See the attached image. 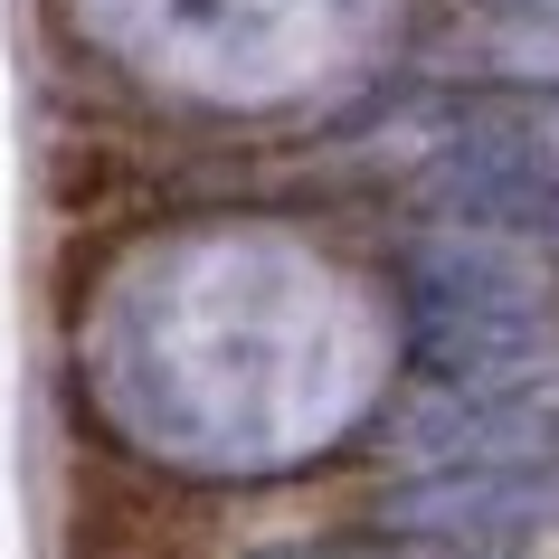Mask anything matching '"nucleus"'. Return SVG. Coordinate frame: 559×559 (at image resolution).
I'll list each match as a JSON object with an SVG mask.
<instances>
[{
  "label": "nucleus",
  "instance_id": "nucleus-2",
  "mask_svg": "<svg viewBox=\"0 0 559 559\" xmlns=\"http://www.w3.org/2000/svg\"><path fill=\"white\" fill-rule=\"evenodd\" d=\"M389 445L427 474H559L550 389H417L389 408Z\"/></svg>",
  "mask_w": 559,
  "mask_h": 559
},
{
  "label": "nucleus",
  "instance_id": "nucleus-4",
  "mask_svg": "<svg viewBox=\"0 0 559 559\" xmlns=\"http://www.w3.org/2000/svg\"><path fill=\"white\" fill-rule=\"evenodd\" d=\"M265 559H474V550H427V540H295Z\"/></svg>",
  "mask_w": 559,
  "mask_h": 559
},
{
  "label": "nucleus",
  "instance_id": "nucleus-3",
  "mask_svg": "<svg viewBox=\"0 0 559 559\" xmlns=\"http://www.w3.org/2000/svg\"><path fill=\"white\" fill-rule=\"evenodd\" d=\"M380 531L427 540V550L502 559L512 540L559 531V474H408L380 493Z\"/></svg>",
  "mask_w": 559,
  "mask_h": 559
},
{
  "label": "nucleus",
  "instance_id": "nucleus-1",
  "mask_svg": "<svg viewBox=\"0 0 559 559\" xmlns=\"http://www.w3.org/2000/svg\"><path fill=\"white\" fill-rule=\"evenodd\" d=\"M408 332L437 389H531L559 360V285L512 247L437 237L408 257Z\"/></svg>",
  "mask_w": 559,
  "mask_h": 559
}]
</instances>
